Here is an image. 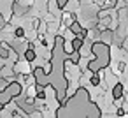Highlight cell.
Wrapping results in <instances>:
<instances>
[{
	"mask_svg": "<svg viewBox=\"0 0 128 118\" xmlns=\"http://www.w3.org/2000/svg\"><path fill=\"white\" fill-rule=\"evenodd\" d=\"M0 78H4V79H7V81H11V79H14L16 78V72H14V67L11 65V64H4L2 67H0Z\"/></svg>",
	"mask_w": 128,
	"mask_h": 118,
	"instance_id": "cell-1",
	"label": "cell"
},
{
	"mask_svg": "<svg viewBox=\"0 0 128 118\" xmlns=\"http://www.w3.org/2000/svg\"><path fill=\"white\" fill-rule=\"evenodd\" d=\"M112 99H121V97H126V92H124V85L123 83H119V81H116L114 85H112Z\"/></svg>",
	"mask_w": 128,
	"mask_h": 118,
	"instance_id": "cell-2",
	"label": "cell"
},
{
	"mask_svg": "<svg viewBox=\"0 0 128 118\" xmlns=\"http://www.w3.org/2000/svg\"><path fill=\"white\" fill-rule=\"evenodd\" d=\"M23 58L26 60V62H30V64H34L35 60H37V51H35V48H26L25 51H23Z\"/></svg>",
	"mask_w": 128,
	"mask_h": 118,
	"instance_id": "cell-3",
	"label": "cell"
},
{
	"mask_svg": "<svg viewBox=\"0 0 128 118\" xmlns=\"http://www.w3.org/2000/svg\"><path fill=\"white\" fill-rule=\"evenodd\" d=\"M42 72H44L46 76H49V74L53 72V62H51V58L44 62V65H42Z\"/></svg>",
	"mask_w": 128,
	"mask_h": 118,
	"instance_id": "cell-4",
	"label": "cell"
},
{
	"mask_svg": "<svg viewBox=\"0 0 128 118\" xmlns=\"http://www.w3.org/2000/svg\"><path fill=\"white\" fill-rule=\"evenodd\" d=\"M100 81H102L100 74H98V72H91V78H90V85H91V86H98V85H100Z\"/></svg>",
	"mask_w": 128,
	"mask_h": 118,
	"instance_id": "cell-5",
	"label": "cell"
},
{
	"mask_svg": "<svg viewBox=\"0 0 128 118\" xmlns=\"http://www.w3.org/2000/svg\"><path fill=\"white\" fill-rule=\"evenodd\" d=\"M124 71H126V64H124V62H119V64H118V72H116V74H123Z\"/></svg>",
	"mask_w": 128,
	"mask_h": 118,
	"instance_id": "cell-6",
	"label": "cell"
},
{
	"mask_svg": "<svg viewBox=\"0 0 128 118\" xmlns=\"http://www.w3.org/2000/svg\"><path fill=\"white\" fill-rule=\"evenodd\" d=\"M54 2H56V6H58V9H60V11H63V9H65L67 0H54Z\"/></svg>",
	"mask_w": 128,
	"mask_h": 118,
	"instance_id": "cell-7",
	"label": "cell"
},
{
	"mask_svg": "<svg viewBox=\"0 0 128 118\" xmlns=\"http://www.w3.org/2000/svg\"><path fill=\"white\" fill-rule=\"evenodd\" d=\"M7 83H9L7 79H4V78H0V90H4V88L7 86Z\"/></svg>",
	"mask_w": 128,
	"mask_h": 118,
	"instance_id": "cell-8",
	"label": "cell"
}]
</instances>
